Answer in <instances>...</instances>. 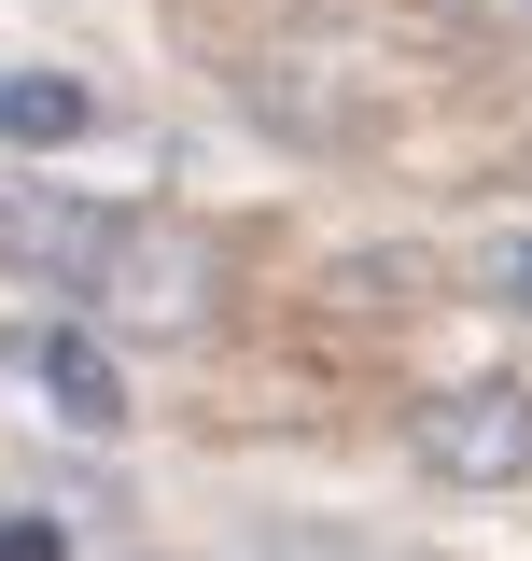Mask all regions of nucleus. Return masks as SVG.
<instances>
[{
	"mask_svg": "<svg viewBox=\"0 0 532 561\" xmlns=\"http://www.w3.org/2000/svg\"><path fill=\"white\" fill-rule=\"evenodd\" d=\"M406 449H420V478H449V491H519L532 478V379H449V393H420Z\"/></svg>",
	"mask_w": 532,
	"mask_h": 561,
	"instance_id": "f257e3e1",
	"label": "nucleus"
},
{
	"mask_svg": "<svg viewBox=\"0 0 532 561\" xmlns=\"http://www.w3.org/2000/svg\"><path fill=\"white\" fill-rule=\"evenodd\" d=\"M84 295H99L113 323L183 337V323H210V253H197V239H169V225H113V253H99Z\"/></svg>",
	"mask_w": 532,
	"mask_h": 561,
	"instance_id": "f03ea898",
	"label": "nucleus"
},
{
	"mask_svg": "<svg viewBox=\"0 0 532 561\" xmlns=\"http://www.w3.org/2000/svg\"><path fill=\"white\" fill-rule=\"evenodd\" d=\"M28 379L57 393V421H84V435H127V379H113V351L84 337V323H43V337H28Z\"/></svg>",
	"mask_w": 532,
	"mask_h": 561,
	"instance_id": "7ed1b4c3",
	"label": "nucleus"
},
{
	"mask_svg": "<svg viewBox=\"0 0 532 561\" xmlns=\"http://www.w3.org/2000/svg\"><path fill=\"white\" fill-rule=\"evenodd\" d=\"M84 127H99V84L84 70H0V140L14 154H70Z\"/></svg>",
	"mask_w": 532,
	"mask_h": 561,
	"instance_id": "20e7f679",
	"label": "nucleus"
},
{
	"mask_svg": "<svg viewBox=\"0 0 532 561\" xmlns=\"http://www.w3.org/2000/svg\"><path fill=\"white\" fill-rule=\"evenodd\" d=\"M70 225H84V210H43V197H28V183H14V169H0V267H43V280H57V253H70Z\"/></svg>",
	"mask_w": 532,
	"mask_h": 561,
	"instance_id": "39448f33",
	"label": "nucleus"
},
{
	"mask_svg": "<svg viewBox=\"0 0 532 561\" xmlns=\"http://www.w3.org/2000/svg\"><path fill=\"white\" fill-rule=\"evenodd\" d=\"M476 280H490V295H505V309L532 323V239H490V267H476Z\"/></svg>",
	"mask_w": 532,
	"mask_h": 561,
	"instance_id": "423d86ee",
	"label": "nucleus"
},
{
	"mask_svg": "<svg viewBox=\"0 0 532 561\" xmlns=\"http://www.w3.org/2000/svg\"><path fill=\"white\" fill-rule=\"evenodd\" d=\"M0 561H70V534L57 519H0Z\"/></svg>",
	"mask_w": 532,
	"mask_h": 561,
	"instance_id": "0eeeda50",
	"label": "nucleus"
}]
</instances>
